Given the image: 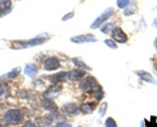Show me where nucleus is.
<instances>
[{
	"instance_id": "obj_24",
	"label": "nucleus",
	"mask_w": 157,
	"mask_h": 127,
	"mask_svg": "<svg viewBox=\"0 0 157 127\" xmlns=\"http://www.w3.org/2000/svg\"><path fill=\"white\" fill-rule=\"evenodd\" d=\"M105 43H106V45L109 46V47H111V48H117V45H115V43L113 42L111 40H106V41H105Z\"/></svg>"
},
{
	"instance_id": "obj_14",
	"label": "nucleus",
	"mask_w": 157,
	"mask_h": 127,
	"mask_svg": "<svg viewBox=\"0 0 157 127\" xmlns=\"http://www.w3.org/2000/svg\"><path fill=\"white\" fill-rule=\"evenodd\" d=\"M37 71H38V68H37V66L36 64H26L25 66V74L28 75V76H30V77H34L37 75Z\"/></svg>"
},
{
	"instance_id": "obj_29",
	"label": "nucleus",
	"mask_w": 157,
	"mask_h": 127,
	"mask_svg": "<svg viewBox=\"0 0 157 127\" xmlns=\"http://www.w3.org/2000/svg\"><path fill=\"white\" fill-rule=\"evenodd\" d=\"M155 67H156V70H157V60L155 62Z\"/></svg>"
},
{
	"instance_id": "obj_5",
	"label": "nucleus",
	"mask_w": 157,
	"mask_h": 127,
	"mask_svg": "<svg viewBox=\"0 0 157 127\" xmlns=\"http://www.w3.org/2000/svg\"><path fill=\"white\" fill-rule=\"evenodd\" d=\"M111 36L118 43H126L127 40H128L127 36H126V33L122 30L121 28H114V30L111 32Z\"/></svg>"
},
{
	"instance_id": "obj_3",
	"label": "nucleus",
	"mask_w": 157,
	"mask_h": 127,
	"mask_svg": "<svg viewBox=\"0 0 157 127\" xmlns=\"http://www.w3.org/2000/svg\"><path fill=\"white\" fill-rule=\"evenodd\" d=\"M98 85H100V84H98L97 80L93 76H86V77H84V80L80 83V89L81 90H86V92H89V93H92V92L94 90Z\"/></svg>"
},
{
	"instance_id": "obj_11",
	"label": "nucleus",
	"mask_w": 157,
	"mask_h": 127,
	"mask_svg": "<svg viewBox=\"0 0 157 127\" xmlns=\"http://www.w3.org/2000/svg\"><path fill=\"white\" fill-rule=\"evenodd\" d=\"M41 105L45 107V109H47V110L56 111V105H55V102H54L52 100H50V98H43V100L41 101Z\"/></svg>"
},
{
	"instance_id": "obj_18",
	"label": "nucleus",
	"mask_w": 157,
	"mask_h": 127,
	"mask_svg": "<svg viewBox=\"0 0 157 127\" xmlns=\"http://www.w3.org/2000/svg\"><path fill=\"white\" fill-rule=\"evenodd\" d=\"M0 96L3 97H8L9 96V88L4 84H0Z\"/></svg>"
},
{
	"instance_id": "obj_22",
	"label": "nucleus",
	"mask_w": 157,
	"mask_h": 127,
	"mask_svg": "<svg viewBox=\"0 0 157 127\" xmlns=\"http://www.w3.org/2000/svg\"><path fill=\"white\" fill-rule=\"evenodd\" d=\"M105 126H106V127H118V126H117V122L113 119V118H107L106 122H105Z\"/></svg>"
},
{
	"instance_id": "obj_9",
	"label": "nucleus",
	"mask_w": 157,
	"mask_h": 127,
	"mask_svg": "<svg viewBox=\"0 0 157 127\" xmlns=\"http://www.w3.org/2000/svg\"><path fill=\"white\" fill-rule=\"evenodd\" d=\"M84 76H85V72L82 70H80V68H76V70H72L70 74H68V79L77 81V80H81Z\"/></svg>"
},
{
	"instance_id": "obj_30",
	"label": "nucleus",
	"mask_w": 157,
	"mask_h": 127,
	"mask_svg": "<svg viewBox=\"0 0 157 127\" xmlns=\"http://www.w3.org/2000/svg\"><path fill=\"white\" fill-rule=\"evenodd\" d=\"M0 127H2V125H0Z\"/></svg>"
},
{
	"instance_id": "obj_21",
	"label": "nucleus",
	"mask_w": 157,
	"mask_h": 127,
	"mask_svg": "<svg viewBox=\"0 0 157 127\" xmlns=\"http://www.w3.org/2000/svg\"><path fill=\"white\" fill-rule=\"evenodd\" d=\"M130 0H117V6L119 8H126L127 6H128Z\"/></svg>"
},
{
	"instance_id": "obj_7",
	"label": "nucleus",
	"mask_w": 157,
	"mask_h": 127,
	"mask_svg": "<svg viewBox=\"0 0 157 127\" xmlns=\"http://www.w3.org/2000/svg\"><path fill=\"white\" fill-rule=\"evenodd\" d=\"M71 41L73 43H86V42H96L97 38L92 34H82V36H77V37H72Z\"/></svg>"
},
{
	"instance_id": "obj_26",
	"label": "nucleus",
	"mask_w": 157,
	"mask_h": 127,
	"mask_svg": "<svg viewBox=\"0 0 157 127\" xmlns=\"http://www.w3.org/2000/svg\"><path fill=\"white\" fill-rule=\"evenodd\" d=\"M22 127H34V123H33V122H32V121H29V122H26V123H25V125H24Z\"/></svg>"
},
{
	"instance_id": "obj_27",
	"label": "nucleus",
	"mask_w": 157,
	"mask_h": 127,
	"mask_svg": "<svg viewBox=\"0 0 157 127\" xmlns=\"http://www.w3.org/2000/svg\"><path fill=\"white\" fill-rule=\"evenodd\" d=\"M56 127H71V125H68V123H60V125H58Z\"/></svg>"
},
{
	"instance_id": "obj_23",
	"label": "nucleus",
	"mask_w": 157,
	"mask_h": 127,
	"mask_svg": "<svg viewBox=\"0 0 157 127\" xmlns=\"http://www.w3.org/2000/svg\"><path fill=\"white\" fill-rule=\"evenodd\" d=\"M106 109H107V104H106V102H104V104H101V106H100V110H98V113H100V117H102V115L105 114Z\"/></svg>"
},
{
	"instance_id": "obj_20",
	"label": "nucleus",
	"mask_w": 157,
	"mask_h": 127,
	"mask_svg": "<svg viewBox=\"0 0 157 127\" xmlns=\"http://www.w3.org/2000/svg\"><path fill=\"white\" fill-rule=\"evenodd\" d=\"M60 89H62V87H60V85H54V87H51L50 89H48V90L46 92V94H52V93H58V92H60Z\"/></svg>"
},
{
	"instance_id": "obj_25",
	"label": "nucleus",
	"mask_w": 157,
	"mask_h": 127,
	"mask_svg": "<svg viewBox=\"0 0 157 127\" xmlns=\"http://www.w3.org/2000/svg\"><path fill=\"white\" fill-rule=\"evenodd\" d=\"M73 16H75V13H73V12H71V13H68V14H66V16H63V18H62V20H63V21H67V20H68V18H72Z\"/></svg>"
},
{
	"instance_id": "obj_16",
	"label": "nucleus",
	"mask_w": 157,
	"mask_h": 127,
	"mask_svg": "<svg viewBox=\"0 0 157 127\" xmlns=\"http://www.w3.org/2000/svg\"><path fill=\"white\" fill-rule=\"evenodd\" d=\"M72 62L75 63V64H76L78 68H82V70H86V71H92V68H90L89 66H86L85 63H84V62H82V60L80 59V58H73V59H72Z\"/></svg>"
},
{
	"instance_id": "obj_1",
	"label": "nucleus",
	"mask_w": 157,
	"mask_h": 127,
	"mask_svg": "<svg viewBox=\"0 0 157 127\" xmlns=\"http://www.w3.org/2000/svg\"><path fill=\"white\" fill-rule=\"evenodd\" d=\"M48 38L47 34H41L33 40H29V41H25V42H13L14 45L13 47L14 48H25V47H32V46H38V45H42L45 43V41Z\"/></svg>"
},
{
	"instance_id": "obj_6",
	"label": "nucleus",
	"mask_w": 157,
	"mask_h": 127,
	"mask_svg": "<svg viewBox=\"0 0 157 127\" xmlns=\"http://www.w3.org/2000/svg\"><path fill=\"white\" fill-rule=\"evenodd\" d=\"M59 67H60V62H59V59L55 56L47 58L45 60V70H47V71H55Z\"/></svg>"
},
{
	"instance_id": "obj_2",
	"label": "nucleus",
	"mask_w": 157,
	"mask_h": 127,
	"mask_svg": "<svg viewBox=\"0 0 157 127\" xmlns=\"http://www.w3.org/2000/svg\"><path fill=\"white\" fill-rule=\"evenodd\" d=\"M22 119H24V115L18 109H11L4 114V121H6V123H9V125H18L22 122Z\"/></svg>"
},
{
	"instance_id": "obj_15",
	"label": "nucleus",
	"mask_w": 157,
	"mask_h": 127,
	"mask_svg": "<svg viewBox=\"0 0 157 127\" xmlns=\"http://www.w3.org/2000/svg\"><path fill=\"white\" fill-rule=\"evenodd\" d=\"M80 109H81L82 113H85V114L92 113V111L96 109V104H94V102H86V104L82 105V106L80 107Z\"/></svg>"
},
{
	"instance_id": "obj_10",
	"label": "nucleus",
	"mask_w": 157,
	"mask_h": 127,
	"mask_svg": "<svg viewBox=\"0 0 157 127\" xmlns=\"http://www.w3.org/2000/svg\"><path fill=\"white\" fill-rule=\"evenodd\" d=\"M136 74H137V76H139L141 80H145L147 83H152V84H156L157 85V81L153 79V76H152L151 74H148L147 71H137Z\"/></svg>"
},
{
	"instance_id": "obj_4",
	"label": "nucleus",
	"mask_w": 157,
	"mask_h": 127,
	"mask_svg": "<svg viewBox=\"0 0 157 127\" xmlns=\"http://www.w3.org/2000/svg\"><path fill=\"white\" fill-rule=\"evenodd\" d=\"M113 12H114V11H113V8H107L106 11H105L104 13H102L100 17H97L96 20H94V22L92 24V29H97V28H100V26H101L105 21L109 20V17L113 14Z\"/></svg>"
},
{
	"instance_id": "obj_19",
	"label": "nucleus",
	"mask_w": 157,
	"mask_h": 127,
	"mask_svg": "<svg viewBox=\"0 0 157 127\" xmlns=\"http://www.w3.org/2000/svg\"><path fill=\"white\" fill-rule=\"evenodd\" d=\"M113 30H114V24H111V22H109V24H106V25L105 26H102L101 28V32L102 33H109V32H113Z\"/></svg>"
},
{
	"instance_id": "obj_13",
	"label": "nucleus",
	"mask_w": 157,
	"mask_h": 127,
	"mask_svg": "<svg viewBox=\"0 0 157 127\" xmlns=\"http://www.w3.org/2000/svg\"><path fill=\"white\" fill-rule=\"evenodd\" d=\"M68 79V74L67 72H59V74L56 75H54L50 77V80L52 83H63V81H66Z\"/></svg>"
},
{
	"instance_id": "obj_17",
	"label": "nucleus",
	"mask_w": 157,
	"mask_h": 127,
	"mask_svg": "<svg viewBox=\"0 0 157 127\" xmlns=\"http://www.w3.org/2000/svg\"><path fill=\"white\" fill-rule=\"evenodd\" d=\"M18 74H20V68L17 67V68H14V70H12L11 72H8L7 75H4L3 79H14V77H16Z\"/></svg>"
},
{
	"instance_id": "obj_28",
	"label": "nucleus",
	"mask_w": 157,
	"mask_h": 127,
	"mask_svg": "<svg viewBox=\"0 0 157 127\" xmlns=\"http://www.w3.org/2000/svg\"><path fill=\"white\" fill-rule=\"evenodd\" d=\"M155 46H156V48H157V38L155 40Z\"/></svg>"
},
{
	"instance_id": "obj_12",
	"label": "nucleus",
	"mask_w": 157,
	"mask_h": 127,
	"mask_svg": "<svg viewBox=\"0 0 157 127\" xmlns=\"http://www.w3.org/2000/svg\"><path fill=\"white\" fill-rule=\"evenodd\" d=\"M63 111L66 114H71V115H76L78 113V107L75 105V104H67L63 107Z\"/></svg>"
},
{
	"instance_id": "obj_8",
	"label": "nucleus",
	"mask_w": 157,
	"mask_h": 127,
	"mask_svg": "<svg viewBox=\"0 0 157 127\" xmlns=\"http://www.w3.org/2000/svg\"><path fill=\"white\" fill-rule=\"evenodd\" d=\"M12 11V2L11 0H0V16L8 14Z\"/></svg>"
}]
</instances>
